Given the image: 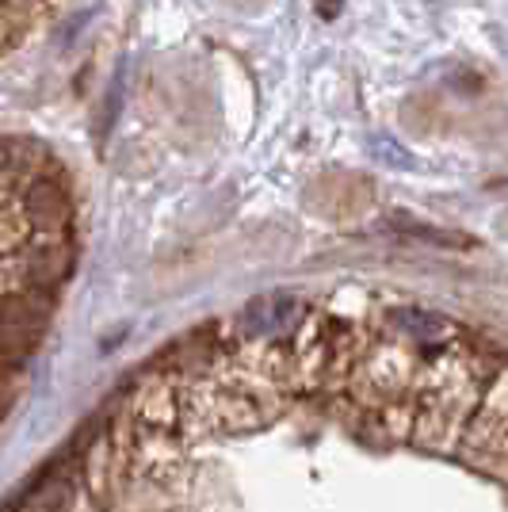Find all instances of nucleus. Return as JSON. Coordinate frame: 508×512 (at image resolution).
<instances>
[{
    "instance_id": "1",
    "label": "nucleus",
    "mask_w": 508,
    "mask_h": 512,
    "mask_svg": "<svg viewBox=\"0 0 508 512\" xmlns=\"http://www.w3.org/2000/svg\"><path fill=\"white\" fill-rule=\"evenodd\" d=\"M12 207L31 234H69L73 226V195L50 169L20 172L12 184Z\"/></svg>"
},
{
    "instance_id": "2",
    "label": "nucleus",
    "mask_w": 508,
    "mask_h": 512,
    "mask_svg": "<svg viewBox=\"0 0 508 512\" xmlns=\"http://www.w3.org/2000/svg\"><path fill=\"white\" fill-rule=\"evenodd\" d=\"M16 264H20L23 287L43 291V295H54L65 279L73 276V264H77L73 237L69 234H31L27 237V245L16 253Z\"/></svg>"
},
{
    "instance_id": "3",
    "label": "nucleus",
    "mask_w": 508,
    "mask_h": 512,
    "mask_svg": "<svg viewBox=\"0 0 508 512\" xmlns=\"http://www.w3.org/2000/svg\"><path fill=\"white\" fill-rule=\"evenodd\" d=\"M0 321H4V325H16L23 333L46 337V329H50V321H54V295L31 291V287L0 291Z\"/></svg>"
},
{
    "instance_id": "4",
    "label": "nucleus",
    "mask_w": 508,
    "mask_h": 512,
    "mask_svg": "<svg viewBox=\"0 0 508 512\" xmlns=\"http://www.w3.org/2000/svg\"><path fill=\"white\" fill-rule=\"evenodd\" d=\"M27 222L20 218V211L12 207V199H0V260H8V256H16L27 245Z\"/></svg>"
},
{
    "instance_id": "5",
    "label": "nucleus",
    "mask_w": 508,
    "mask_h": 512,
    "mask_svg": "<svg viewBox=\"0 0 508 512\" xmlns=\"http://www.w3.org/2000/svg\"><path fill=\"white\" fill-rule=\"evenodd\" d=\"M46 4L50 0H0V12H4V20L12 23L20 35H27L46 12Z\"/></svg>"
},
{
    "instance_id": "6",
    "label": "nucleus",
    "mask_w": 508,
    "mask_h": 512,
    "mask_svg": "<svg viewBox=\"0 0 508 512\" xmlns=\"http://www.w3.org/2000/svg\"><path fill=\"white\" fill-rule=\"evenodd\" d=\"M20 39H23V35L12 27V23L4 20V12H0V50H4V46H12V43H20Z\"/></svg>"
}]
</instances>
